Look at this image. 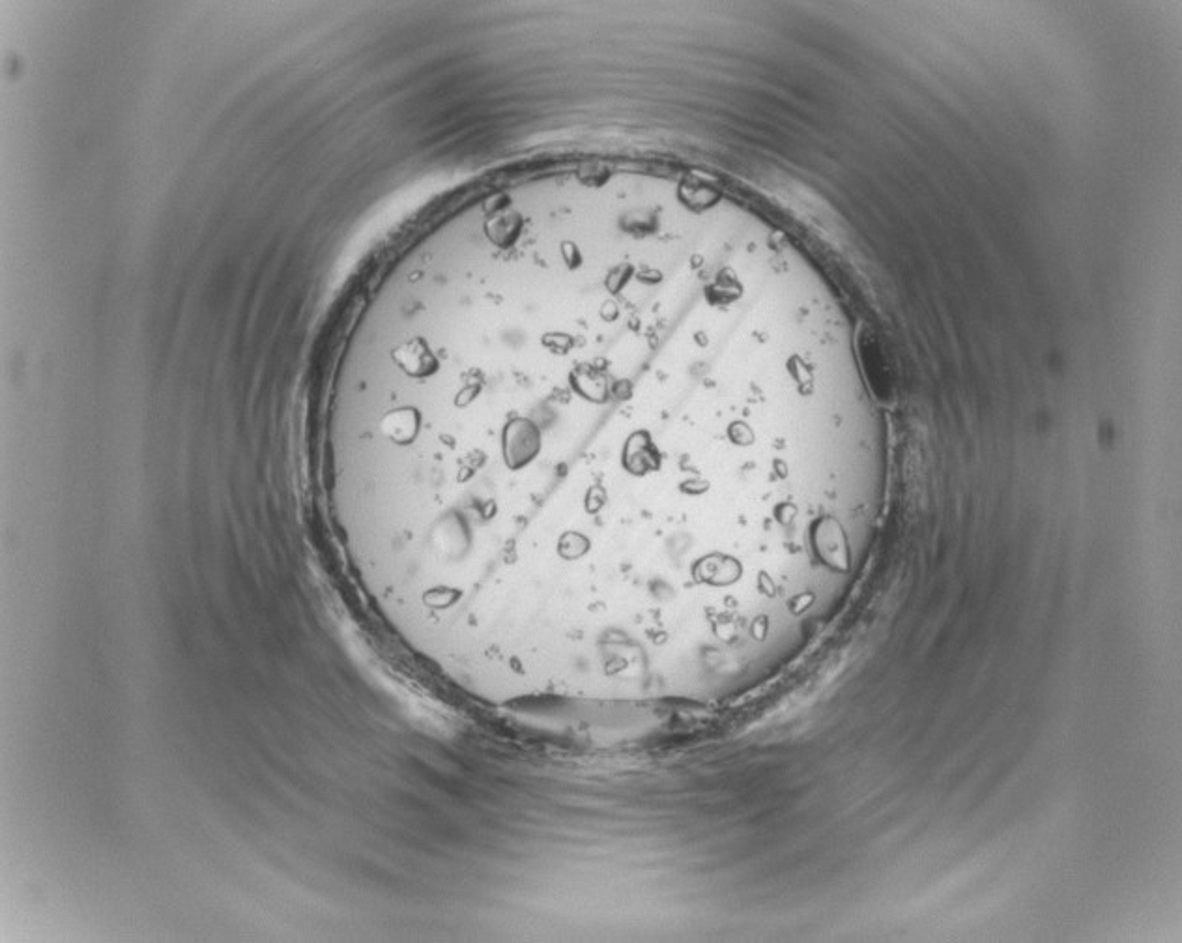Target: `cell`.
<instances>
[{
    "label": "cell",
    "mask_w": 1182,
    "mask_h": 943,
    "mask_svg": "<svg viewBox=\"0 0 1182 943\" xmlns=\"http://www.w3.org/2000/svg\"><path fill=\"white\" fill-rule=\"evenodd\" d=\"M859 354H861V362H863L866 382H868L870 390L881 401L889 399L891 384H889V377H887V365L883 362V356H881L880 347L876 345V341L868 335H863L859 339Z\"/></svg>",
    "instance_id": "1"
}]
</instances>
